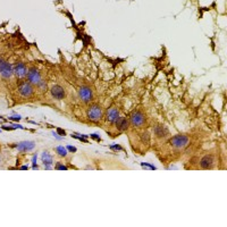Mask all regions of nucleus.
I'll list each match as a JSON object with an SVG mask.
<instances>
[{
  "instance_id": "1",
  "label": "nucleus",
  "mask_w": 227,
  "mask_h": 227,
  "mask_svg": "<svg viewBox=\"0 0 227 227\" xmlns=\"http://www.w3.org/2000/svg\"><path fill=\"white\" fill-rule=\"evenodd\" d=\"M103 117V109L101 108L100 105H91L89 109H88V118L93 121V123H98L99 120Z\"/></svg>"
},
{
  "instance_id": "2",
  "label": "nucleus",
  "mask_w": 227,
  "mask_h": 227,
  "mask_svg": "<svg viewBox=\"0 0 227 227\" xmlns=\"http://www.w3.org/2000/svg\"><path fill=\"white\" fill-rule=\"evenodd\" d=\"M18 93L23 98H30L34 93V88L28 81H23L18 86Z\"/></svg>"
},
{
  "instance_id": "3",
  "label": "nucleus",
  "mask_w": 227,
  "mask_h": 227,
  "mask_svg": "<svg viewBox=\"0 0 227 227\" xmlns=\"http://www.w3.org/2000/svg\"><path fill=\"white\" fill-rule=\"evenodd\" d=\"M188 137L186 135H175L174 137L170 139L169 141V144L175 149H182V148H185L188 143Z\"/></svg>"
},
{
  "instance_id": "4",
  "label": "nucleus",
  "mask_w": 227,
  "mask_h": 227,
  "mask_svg": "<svg viewBox=\"0 0 227 227\" xmlns=\"http://www.w3.org/2000/svg\"><path fill=\"white\" fill-rule=\"evenodd\" d=\"M27 81L33 85V86H38L39 85V83H40L41 81V74L40 72H39V69H37L35 67H32V68H30L28 70H27Z\"/></svg>"
},
{
  "instance_id": "5",
  "label": "nucleus",
  "mask_w": 227,
  "mask_h": 227,
  "mask_svg": "<svg viewBox=\"0 0 227 227\" xmlns=\"http://www.w3.org/2000/svg\"><path fill=\"white\" fill-rule=\"evenodd\" d=\"M79 97H80V99L83 102L88 103V102H90L93 99V91H92V89L90 86L84 85V86L80 88V90H79Z\"/></svg>"
},
{
  "instance_id": "6",
  "label": "nucleus",
  "mask_w": 227,
  "mask_h": 227,
  "mask_svg": "<svg viewBox=\"0 0 227 227\" xmlns=\"http://www.w3.org/2000/svg\"><path fill=\"white\" fill-rule=\"evenodd\" d=\"M131 123H132V125H133L134 127L142 126L146 123V116H144V114L142 111H140V110L134 111L133 114H132V116H131Z\"/></svg>"
},
{
  "instance_id": "7",
  "label": "nucleus",
  "mask_w": 227,
  "mask_h": 227,
  "mask_svg": "<svg viewBox=\"0 0 227 227\" xmlns=\"http://www.w3.org/2000/svg\"><path fill=\"white\" fill-rule=\"evenodd\" d=\"M14 75L17 79H25L27 75V67L24 63H17L14 66Z\"/></svg>"
},
{
  "instance_id": "8",
  "label": "nucleus",
  "mask_w": 227,
  "mask_h": 227,
  "mask_svg": "<svg viewBox=\"0 0 227 227\" xmlns=\"http://www.w3.org/2000/svg\"><path fill=\"white\" fill-rule=\"evenodd\" d=\"M50 93H51V95L54 97L55 99H57V100H63V99L66 97V92H65L64 88L60 86V85H58V84H56V85H54V86L51 88Z\"/></svg>"
},
{
  "instance_id": "9",
  "label": "nucleus",
  "mask_w": 227,
  "mask_h": 227,
  "mask_svg": "<svg viewBox=\"0 0 227 227\" xmlns=\"http://www.w3.org/2000/svg\"><path fill=\"white\" fill-rule=\"evenodd\" d=\"M214 157L210 156V155H207L200 160V168H202V169H210V168L214 167Z\"/></svg>"
},
{
  "instance_id": "10",
  "label": "nucleus",
  "mask_w": 227,
  "mask_h": 227,
  "mask_svg": "<svg viewBox=\"0 0 227 227\" xmlns=\"http://www.w3.org/2000/svg\"><path fill=\"white\" fill-rule=\"evenodd\" d=\"M119 117V110L117 109L116 107H111L109 108L107 110V116H106V119H107L108 123L112 124L115 123L116 119Z\"/></svg>"
},
{
  "instance_id": "11",
  "label": "nucleus",
  "mask_w": 227,
  "mask_h": 227,
  "mask_svg": "<svg viewBox=\"0 0 227 227\" xmlns=\"http://www.w3.org/2000/svg\"><path fill=\"white\" fill-rule=\"evenodd\" d=\"M34 147H35V143L33 141H22L17 144V150L21 152H27V151L33 150Z\"/></svg>"
},
{
  "instance_id": "12",
  "label": "nucleus",
  "mask_w": 227,
  "mask_h": 227,
  "mask_svg": "<svg viewBox=\"0 0 227 227\" xmlns=\"http://www.w3.org/2000/svg\"><path fill=\"white\" fill-rule=\"evenodd\" d=\"M153 133L157 137H165V136L169 135V130L167 127H165L164 125H156L153 127Z\"/></svg>"
},
{
  "instance_id": "13",
  "label": "nucleus",
  "mask_w": 227,
  "mask_h": 227,
  "mask_svg": "<svg viewBox=\"0 0 227 227\" xmlns=\"http://www.w3.org/2000/svg\"><path fill=\"white\" fill-rule=\"evenodd\" d=\"M0 75H1V77H2V79H5V80H9V79H10V77L14 75V67L12 66L9 63H7V65L5 66V68L1 70Z\"/></svg>"
},
{
  "instance_id": "14",
  "label": "nucleus",
  "mask_w": 227,
  "mask_h": 227,
  "mask_svg": "<svg viewBox=\"0 0 227 227\" xmlns=\"http://www.w3.org/2000/svg\"><path fill=\"white\" fill-rule=\"evenodd\" d=\"M116 126H117V128H118V131L119 132H125V131H127V128H128V120L126 119L125 117H118L117 119H116Z\"/></svg>"
},
{
  "instance_id": "15",
  "label": "nucleus",
  "mask_w": 227,
  "mask_h": 227,
  "mask_svg": "<svg viewBox=\"0 0 227 227\" xmlns=\"http://www.w3.org/2000/svg\"><path fill=\"white\" fill-rule=\"evenodd\" d=\"M41 159H42V162L44 164L46 169H51L52 168L51 167V165H52V157H51V155L49 152H43Z\"/></svg>"
},
{
  "instance_id": "16",
  "label": "nucleus",
  "mask_w": 227,
  "mask_h": 227,
  "mask_svg": "<svg viewBox=\"0 0 227 227\" xmlns=\"http://www.w3.org/2000/svg\"><path fill=\"white\" fill-rule=\"evenodd\" d=\"M150 134L148 133V132H144V133L141 134V141H142V143L144 144V146H149L150 144Z\"/></svg>"
},
{
  "instance_id": "17",
  "label": "nucleus",
  "mask_w": 227,
  "mask_h": 227,
  "mask_svg": "<svg viewBox=\"0 0 227 227\" xmlns=\"http://www.w3.org/2000/svg\"><path fill=\"white\" fill-rule=\"evenodd\" d=\"M56 152L59 155V156H61V157H65L67 155V149L64 147H57L56 148Z\"/></svg>"
},
{
  "instance_id": "18",
  "label": "nucleus",
  "mask_w": 227,
  "mask_h": 227,
  "mask_svg": "<svg viewBox=\"0 0 227 227\" xmlns=\"http://www.w3.org/2000/svg\"><path fill=\"white\" fill-rule=\"evenodd\" d=\"M6 65H7V61H6L3 58H0V73H1V70L5 68Z\"/></svg>"
},
{
  "instance_id": "19",
  "label": "nucleus",
  "mask_w": 227,
  "mask_h": 227,
  "mask_svg": "<svg viewBox=\"0 0 227 227\" xmlns=\"http://www.w3.org/2000/svg\"><path fill=\"white\" fill-rule=\"evenodd\" d=\"M9 119L12 120H16V121H18V120L22 119V117L19 116V115H16V116H12V117H9Z\"/></svg>"
},
{
  "instance_id": "20",
  "label": "nucleus",
  "mask_w": 227,
  "mask_h": 227,
  "mask_svg": "<svg viewBox=\"0 0 227 227\" xmlns=\"http://www.w3.org/2000/svg\"><path fill=\"white\" fill-rule=\"evenodd\" d=\"M55 168H56V169H67L66 166H64V165H60V162H59V164H58V165H57Z\"/></svg>"
},
{
  "instance_id": "21",
  "label": "nucleus",
  "mask_w": 227,
  "mask_h": 227,
  "mask_svg": "<svg viewBox=\"0 0 227 227\" xmlns=\"http://www.w3.org/2000/svg\"><path fill=\"white\" fill-rule=\"evenodd\" d=\"M90 136H91V139H94V140H97V141H100V140H101V139H100V136H99V135H97V134H91Z\"/></svg>"
},
{
  "instance_id": "22",
  "label": "nucleus",
  "mask_w": 227,
  "mask_h": 227,
  "mask_svg": "<svg viewBox=\"0 0 227 227\" xmlns=\"http://www.w3.org/2000/svg\"><path fill=\"white\" fill-rule=\"evenodd\" d=\"M111 149L112 150H123V148L120 147V146H118V144H115V146H111Z\"/></svg>"
},
{
  "instance_id": "23",
  "label": "nucleus",
  "mask_w": 227,
  "mask_h": 227,
  "mask_svg": "<svg viewBox=\"0 0 227 227\" xmlns=\"http://www.w3.org/2000/svg\"><path fill=\"white\" fill-rule=\"evenodd\" d=\"M57 132H58V134H60V135H63V136L66 135V132H65L64 130H61V128H57Z\"/></svg>"
},
{
  "instance_id": "24",
  "label": "nucleus",
  "mask_w": 227,
  "mask_h": 227,
  "mask_svg": "<svg viewBox=\"0 0 227 227\" xmlns=\"http://www.w3.org/2000/svg\"><path fill=\"white\" fill-rule=\"evenodd\" d=\"M67 150H69L70 152H75V151H76V149H75V148L70 147V146H68V147H67Z\"/></svg>"
},
{
  "instance_id": "25",
  "label": "nucleus",
  "mask_w": 227,
  "mask_h": 227,
  "mask_svg": "<svg viewBox=\"0 0 227 227\" xmlns=\"http://www.w3.org/2000/svg\"><path fill=\"white\" fill-rule=\"evenodd\" d=\"M142 166H147L149 168H151V169H155V167H153V166H150L149 164H142Z\"/></svg>"
},
{
  "instance_id": "26",
  "label": "nucleus",
  "mask_w": 227,
  "mask_h": 227,
  "mask_svg": "<svg viewBox=\"0 0 227 227\" xmlns=\"http://www.w3.org/2000/svg\"><path fill=\"white\" fill-rule=\"evenodd\" d=\"M35 162H37V156H34V157H33V165H34Z\"/></svg>"
}]
</instances>
